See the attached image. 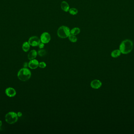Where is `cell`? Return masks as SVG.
<instances>
[{
    "label": "cell",
    "instance_id": "cell-18",
    "mask_svg": "<svg viewBox=\"0 0 134 134\" xmlns=\"http://www.w3.org/2000/svg\"><path fill=\"white\" fill-rule=\"evenodd\" d=\"M46 67V64L44 62H41L39 63V67L41 69H44Z\"/></svg>",
    "mask_w": 134,
    "mask_h": 134
},
{
    "label": "cell",
    "instance_id": "cell-20",
    "mask_svg": "<svg viewBox=\"0 0 134 134\" xmlns=\"http://www.w3.org/2000/svg\"><path fill=\"white\" fill-rule=\"evenodd\" d=\"M17 115L18 117H21L22 116V113L21 112H18V113L17 114Z\"/></svg>",
    "mask_w": 134,
    "mask_h": 134
},
{
    "label": "cell",
    "instance_id": "cell-1",
    "mask_svg": "<svg viewBox=\"0 0 134 134\" xmlns=\"http://www.w3.org/2000/svg\"><path fill=\"white\" fill-rule=\"evenodd\" d=\"M133 43L130 39H125L122 42L119 46V50L121 53L127 54L132 51L133 49Z\"/></svg>",
    "mask_w": 134,
    "mask_h": 134
},
{
    "label": "cell",
    "instance_id": "cell-4",
    "mask_svg": "<svg viewBox=\"0 0 134 134\" xmlns=\"http://www.w3.org/2000/svg\"><path fill=\"white\" fill-rule=\"evenodd\" d=\"M17 115L14 112H10L7 114L5 116V121L8 123L12 124L15 123L17 121Z\"/></svg>",
    "mask_w": 134,
    "mask_h": 134
},
{
    "label": "cell",
    "instance_id": "cell-9",
    "mask_svg": "<svg viewBox=\"0 0 134 134\" xmlns=\"http://www.w3.org/2000/svg\"><path fill=\"white\" fill-rule=\"evenodd\" d=\"M5 94L10 97H13L16 94V92L13 88L9 87L6 88L5 91Z\"/></svg>",
    "mask_w": 134,
    "mask_h": 134
},
{
    "label": "cell",
    "instance_id": "cell-14",
    "mask_svg": "<svg viewBox=\"0 0 134 134\" xmlns=\"http://www.w3.org/2000/svg\"><path fill=\"white\" fill-rule=\"evenodd\" d=\"M80 32V29L78 27L74 28L70 30V34L72 35H76L79 34Z\"/></svg>",
    "mask_w": 134,
    "mask_h": 134
},
{
    "label": "cell",
    "instance_id": "cell-15",
    "mask_svg": "<svg viewBox=\"0 0 134 134\" xmlns=\"http://www.w3.org/2000/svg\"><path fill=\"white\" fill-rule=\"evenodd\" d=\"M68 38H69V40L72 43H75L77 41V38L76 37V35H72L71 34H70L68 37Z\"/></svg>",
    "mask_w": 134,
    "mask_h": 134
},
{
    "label": "cell",
    "instance_id": "cell-6",
    "mask_svg": "<svg viewBox=\"0 0 134 134\" xmlns=\"http://www.w3.org/2000/svg\"><path fill=\"white\" fill-rule=\"evenodd\" d=\"M51 39V35L49 33L47 32H44L40 36V40L42 43L47 44L49 43Z\"/></svg>",
    "mask_w": 134,
    "mask_h": 134
},
{
    "label": "cell",
    "instance_id": "cell-19",
    "mask_svg": "<svg viewBox=\"0 0 134 134\" xmlns=\"http://www.w3.org/2000/svg\"><path fill=\"white\" fill-rule=\"evenodd\" d=\"M38 46L40 49H43V48L44 47V44L42 43V42L41 43L40 42Z\"/></svg>",
    "mask_w": 134,
    "mask_h": 134
},
{
    "label": "cell",
    "instance_id": "cell-10",
    "mask_svg": "<svg viewBox=\"0 0 134 134\" xmlns=\"http://www.w3.org/2000/svg\"><path fill=\"white\" fill-rule=\"evenodd\" d=\"M37 54H38V52L36 50H32V51L30 52L28 54V56H27L28 59L30 60L35 59L37 56Z\"/></svg>",
    "mask_w": 134,
    "mask_h": 134
},
{
    "label": "cell",
    "instance_id": "cell-2",
    "mask_svg": "<svg viewBox=\"0 0 134 134\" xmlns=\"http://www.w3.org/2000/svg\"><path fill=\"white\" fill-rule=\"evenodd\" d=\"M17 76L21 81L25 82L30 79L31 76V72L28 69L24 68L19 71Z\"/></svg>",
    "mask_w": 134,
    "mask_h": 134
},
{
    "label": "cell",
    "instance_id": "cell-13",
    "mask_svg": "<svg viewBox=\"0 0 134 134\" xmlns=\"http://www.w3.org/2000/svg\"><path fill=\"white\" fill-rule=\"evenodd\" d=\"M121 52L120 50L117 49L112 52L111 53V57L113 58H117L119 57L121 55Z\"/></svg>",
    "mask_w": 134,
    "mask_h": 134
},
{
    "label": "cell",
    "instance_id": "cell-3",
    "mask_svg": "<svg viewBox=\"0 0 134 134\" xmlns=\"http://www.w3.org/2000/svg\"><path fill=\"white\" fill-rule=\"evenodd\" d=\"M70 34V29L65 26H60L57 30V35L61 38H66L69 37Z\"/></svg>",
    "mask_w": 134,
    "mask_h": 134
},
{
    "label": "cell",
    "instance_id": "cell-21",
    "mask_svg": "<svg viewBox=\"0 0 134 134\" xmlns=\"http://www.w3.org/2000/svg\"><path fill=\"white\" fill-rule=\"evenodd\" d=\"M2 125V121L1 120H0V128L1 127Z\"/></svg>",
    "mask_w": 134,
    "mask_h": 134
},
{
    "label": "cell",
    "instance_id": "cell-5",
    "mask_svg": "<svg viewBox=\"0 0 134 134\" xmlns=\"http://www.w3.org/2000/svg\"><path fill=\"white\" fill-rule=\"evenodd\" d=\"M40 42V39L37 36H32L29 39L28 43L32 47L38 46Z\"/></svg>",
    "mask_w": 134,
    "mask_h": 134
},
{
    "label": "cell",
    "instance_id": "cell-8",
    "mask_svg": "<svg viewBox=\"0 0 134 134\" xmlns=\"http://www.w3.org/2000/svg\"><path fill=\"white\" fill-rule=\"evenodd\" d=\"M39 63H38V61L37 60L33 59L32 60H30V62L29 63L28 66L31 69H35L39 67Z\"/></svg>",
    "mask_w": 134,
    "mask_h": 134
},
{
    "label": "cell",
    "instance_id": "cell-7",
    "mask_svg": "<svg viewBox=\"0 0 134 134\" xmlns=\"http://www.w3.org/2000/svg\"><path fill=\"white\" fill-rule=\"evenodd\" d=\"M102 85V83L100 80H95L92 81L91 83V86L94 89L99 88Z\"/></svg>",
    "mask_w": 134,
    "mask_h": 134
},
{
    "label": "cell",
    "instance_id": "cell-11",
    "mask_svg": "<svg viewBox=\"0 0 134 134\" xmlns=\"http://www.w3.org/2000/svg\"><path fill=\"white\" fill-rule=\"evenodd\" d=\"M61 8L64 11L68 12L70 10V6L68 2L65 1H62L61 4Z\"/></svg>",
    "mask_w": 134,
    "mask_h": 134
},
{
    "label": "cell",
    "instance_id": "cell-16",
    "mask_svg": "<svg viewBox=\"0 0 134 134\" xmlns=\"http://www.w3.org/2000/svg\"><path fill=\"white\" fill-rule=\"evenodd\" d=\"M69 13L70 14L72 15H75L77 14L78 11L77 9H76L75 8H70L69 10Z\"/></svg>",
    "mask_w": 134,
    "mask_h": 134
},
{
    "label": "cell",
    "instance_id": "cell-17",
    "mask_svg": "<svg viewBox=\"0 0 134 134\" xmlns=\"http://www.w3.org/2000/svg\"><path fill=\"white\" fill-rule=\"evenodd\" d=\"M38 53L41 57H43L44 56H46L47 52L44 49H40L38 52Z\"/></svg>",
    "mask_w": 134,
    "mask_h": 134
},
{
    "label": "cell",
    "instance_id": "cell-12",
    "mask_svg": "<svg viewBox=\"0 0 134 134\" xmlns=\"http://www.w3.org/2000/svg\"><path fill=\"white\" fill-rule=\"evenodd\" d=\"M30 45L28 42H25L22 45V48L24 51L25 52H27L30 49Z\"/></svg>",
    "mask_w": 134,
    "mask_h": 134
}]
</instances>
